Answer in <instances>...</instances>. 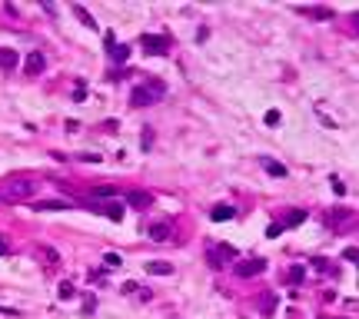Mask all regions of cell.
I'll return each mask as SVG.
<instances>
[{"mask_svg": "<svg viewBox=\"0 0 359 319\" xmlns=\"http://www.w3.org/2000/svg\"><path fill=\"white\" fill-rule=\"evenodd\" d=\"M276 303H279V296H276V293H266L263 299H260V312H263V316L270 319L273 312H276Z\"/></svg>", "mask_w": 359, "mask_h": 319, "instance_id": "cell-12", "label": "cell"}, {"mask_svg": "<svg viewBox=\"0 0 359 319\" xmlns=\"http://www.w3.org/2000/svg\"><path fill=\"white\" fill-rule=\"evenodd\" d=\"M104 213L110 216L113 223H120V220H123V216H127V213H123V206H120V203H107V206H104Z\"/></svg>", "mask_w": 359, "mask_h": 319, "instance_id": "cell-17", "label": "cell"}, {"mask_svg": "<svg viewBox=\"0 0 359 319\" xmlns=\"http://www.w3.org/2000/svg\"><path fill=\"white\" fill-rule=\"evenodd\" d=\"M263 120H266V127H276V123H279V110H270Z\"/></svg>", "mask_w": 359, "mask_h": 319, "instance_id": "cell-24", "label": "cell"}, {"mask_svg": "<svg viewBox=\"0 0 359 319\" xmlns=\"http://www.w3.org/2000/svg\"><path fill=\"white\" fill-rule=\"evenodd\" d=\"M146 273H153V276H173V266H170L167 259H150V263H146Z\"/></svg>", "mask_w": 359, "mask_h": 319, "instance_id": "cell-9", "label": "cell"}, {"mask_svg": "<svg viewBox=\"0 0 359 319\" xmlns=\"http://www.w3.org/2000/svg\"><path fill=\"white\" fill-rule=\"evenodd\" d=\"M306 17H313V20H329L333 17V10H326V7H313V10H303Z\"/></svg>", "mask_w": 359, "mask_h": 319, "instance_id": "cell-19", "label": "cell"}, {"mask_svg": "<svg viewBox=\"0 0 359 319\" xmlns=\"http://www.w3.org/2000/svg\"><path fill=\"white\" fill-rule=\"evenodd\" d=\"M286 279H289V283H293V286H296V283H303V279H306V270H303V266H289Z\"/></svg>", "mask_w": 359, "mask_h": 319, "instance_id": "cell-18", "label": "cell"}, {"mask_svg": "<svg viewBox=\"0 0 359 319\" xmlns=\"http://www.w3.org/2000/svg\"><path fill=\"white\" fill-rule=\"evenodd\" d=\"M213 223H226V220H233V216H236V209L233 206H226V203H220V206H213Z\"/></svg>", "mask_w": 359, "mask_h": 319, "instance_id": "cell-11", "label": "cell"}, {"mask_svg": "<svg viewBox=\"0 0 359 319\" xmlns=\"http://www.w3.org/2000/svg\"><path fill=\"white\" fill-rule=\"evenodd\" d=\"M33 190H37V186H33L30 180H14V183H7L4 190H0V196H4V199H17V203H20V199H30Z\"/></svg>", "mask_w": 359, "mask_h": 319, "instance_id": "cell-2", "label": "cell"}, {"mask_svg": "<svg viewBox=\"0 0 359 319\" xmlns=\"http://www.w3.org/2000/svg\"><path fill=\"white\" fill-rule=\"evenodd\" d=\"M343 259H349V263H356V249H352V246H349V249H343Z\"/></svg>", "mask_w": 359, "mask_h": 319, "instance_id": "cell-29", "label": "cell"}, {"mask_svg": "<svg viewBox=\"0 0 359 319\" xmlns=\"http://www.w3.org/2000/svg\"><path fill=\"white\" fill-rule=\"evenodd\" d=\"M73 14H77V20H80V24H83V27H90V30H96V20H93V17H90V10H87V7H80V4H73Z\"/></svg>", "mask_w": 359, "mask_h": 319, "instance_id": "cell-14", "label": "cell"}, {"mask_svg": "<svg viewBox=\"0 0 359 319\" xmlns=\"http://www.w3.org/2000/svg\"><path fill=\"white\" fill-rule=\"evenodd\" d=\"M146 236H150L153 243H170V239H173V226L170 223H150Z\"/></svg>", "mask_w": 359, "mask_h": 319, "instance_id": "cell-7", "label": "cell"}, {"mask_svg": "<svg viewBox=\"0 0 359 319\" xmlns=\"http://www.w3.org/2000/svg\"><path fill=\"white\" fill-rule=\"evenodd\" d=\"M329 186H333V193H336V196H343V193H346V186L339 183V180H336V176H333V180H329Z\"/></svg>", "mask_w": 359, "mask_h": 319, "instance_id": "cell-25", "label": "cell"}, {"mask_svg": "<svg viewBox=\"0 0 359 319\" xmlns=\"http://www.w3.org/2000/svg\"><path fill=\"white\" fill-rule=\"evenodd\" d=\"M163 83H160V80H153V83H143V87H136L133 93H130V107H136V110H140V107H150L153 100H157V96H163Z\"/></svg>", "mask_w": 359, "mask_h": 319, "instance_id": "cell-1", "label": "cell"}, {"mask_svg": "<svg viewBox=\"0 0 359 319\" xmlns=\"http://www.w3.org/2000/svg\"><path fill=\"white\" fill-rule=\"evenodd\" d=\"M0 256H10V243H4V236H0Z\"/></svg>", "mask_w": 359, "mask_h": 319, "instance_id": "cell-30", "label": "cell"}, {"mask_svg": "<svg viewBox=\"0 0 359 319\" xmlns=\"http://www.w3.org/2000/svg\"><path fill=\"white\" fill-rule=\"evenodd\" d=\"M263 167H266V173H270V176H286V167H283V163H273V160H266Z\"/></svg>", "mask_w": 359, "mask_h": 319, "instance_id": "cell-20", "label": "cell"}, {"mask_svg": "<svg viewBox=\"0 0 359 319\" xmlns=\"http://www.w3.org/2000/svg\"><path fill=\"white\" fill-rule=\"evenodd\" d=\"M104 263H107V266H120V256H117V253H107Z\"/></svg>", "mask_w": 359, "mask_h": 319, "instance_id": "cell-26", "label": "cell"}, {"mask_svg": "<svg viewBox=\"0 0 359 319\" xmlns=\"http://www.w3.org/2000/svg\"><path fill=\"white\" fill-rule=\"evenodd\" d=\"M207 259L213 270H223L230 259H236V249L233 246H213V249H207Z\"/></svg>", "mask_w": 359, "mask_h": 319, "instance_id": "cell-4", "label": "cell"}, {"mask_svg": "<svg viewBox=\"0 0 359 319\" xmlns=\"http://www.w3.org/2000/svg\"><path fill=\"white\" fill-rule=\"evenodd\" d=\"M80 163H100V153H80Z\"/></svg>", "mask_w": 359, "mask_h": 319, "instance_id": "cell-23", "label": "cell"}, {"mask_svg": "<svg viewBox=\"0 0 359 319\" xmlns=\"http://www.w3.org/2000/svg\"><path fill=\"white\" fill-rule=\"evenodd\" d=\"M110 57L117 60V64H127V57H130V47L127 43H113L110 47Z\"/></svg>", "mask_w": 359, "mask_h": 319, "instance_id": "cell-16", "label": "cell"}, {"mask_svg": "<svg viewBox=\"0 0 359 319\" xmlns=\"http://www.w3.org/2000/svg\"><path fill=\"white\" fill-rule=\"evenodd\" d=\"M266 270V259L263 256H249V259H239L236 266H233V273H236L239 279H249V276H260V273Z\"/></svg>", "mask_w": 359, "mask_h": 319, "instance_id": "cell-3", "label": "cell"}, {"mask_svg": "<svg viewBox=\"0 0 359 319\" xmlns=\"http://www.w3.org/2000/svg\"><path fill=\"white\" fill-rule=\"evenodd\" d=\"M93 193L100 199H110V196H117V190H113V186H93Z\"/></svg>", "mask_w": 359, "mask_h": 319, "instance_id": "cell-22", "label": "cell"}, {"mask_svg": "<svg viewBox=\"0 0 359 319\" xmlns=\"http://www.w3.org/2000/svg\"><path fill=\"white\" fill-rule=\"evenodd\" d=\"M127 203H130L133 209H146V206L153 203V196H150V193H143V190H130V193H127Z\"/></svg>", "mask_w": 359, "mask_h": 319, "instance_id": "cell-8", "label": "cell"}, {"mask_svg": "<svg viewBox=\"0 0 359 319\" xmlns=\"http://www.w3.org/2000/svg\"><path fill=\"white\" fill-rule=\"evenodd\" d=\"M60 299H73V296H77V289H73V283H60Z\"/></svg>", "mask_w": 359, "mask_h": 319, "instance_id": "cell-21", "label": "cell"}, {"mask_svg": "<svg viewBox=\"0 0 359 319\" xmlns=\"http://www.w3.org/2000/svg\"><path fill=\"white\" fill-rule=\"evenodd\" d=\"M43 67H47V57L40 54V50H30V54H27V60H24V73H27V77H40V73H43Z\"/></svg>", "mask_w": 359, "mask_h": 319, "instance_id": "cell-6", "label": "cell"}, {"mask_svg": "<svg viewBox=\"0 0 359 319\" xmlns=\"http://www.w3.org/2000/svg\"><path fill=\"white\" fill-rule=\"evenodd\" d=\"M73 96H77V100H83V96H87V87H83V83H77V90H73Z\"/></svg>", "mask_w": 359, "mask_h": 319, "instance_id": "cell-28", "label": "cell"}, {"mask_svg": "<svg viewBox=\"0 0 359 319\" xmlns=\"http://www.w3.org/2000/svg\"><path fill=\"white\" fill-rule=\"evenodd\" d=\"M40 213H50V209H70V199H43V203H37Z\"/></svg>", "mask_w": 359, "mask_h": 319, "instance_id": "cell-13", "label": "cell"}, {"mask_svg": "<svg viewBox=\"0 0 359 319\" xmlns=\"http://www.w3.org/2000/svg\"><path fill=\"white\" fill-rule=\"evenodd\" d=\"M279 233H283V226H279V223H273V226H270V230H266V236H270V239H273V236H279Z\"/></svg>", "mask_w": 359, "mask_h": 319, "instance_id": "cell-27", "label": "cell"}, {"mask_svg": "<svg viewBox=\"0 0 359 319\" xmlns=\"http://www.w3.org/2000/svg\"><path fill=\"white\" fill-rule=\"evenodd\" d=\"M143 50H146V54H153V57L170 54V37H160V33H146V37H143Z\"/></svg>", "mask_w": 359, "mask_h": 319, "instance_id": "cell-5", "label": "cell"}, {"mask_svg": "<svg viewBox=\"0 0 359 319\" xmlns=\"http://www.w3.org/2000/svg\"><path fill=\"white\" fill-rule=\"evenodd\" d=\"M303 220H306V213H303V209H289V216H286V220H283L279 226H283V230H289V226H299Z\"/></svg>", "mask_w": 359, "mask_h": 319, "instance_id": "cell-15", "label": "cell"}, {"mask_svg": "<svg viewBox=\"0 0 359 319\" xmlns=\"http://www.w3.org/2000/svg\"><path fill=\"white\" fill-rule=\"evenodd\" d=\"M14 67H17V50L0 47V70H14Z\"/></svg>", "mask_w": 359, "mask_h": 319, "instance_id": "cell-10", "label": "cell"}]
</instances>
